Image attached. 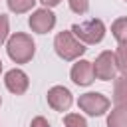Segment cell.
<instances>
[{"mask_svg":"<svg viewBox=\"0 0 127 127\" xmlns=\"http://www.w3.org/2000/svg\"><path fill=\"white\" fill-rule=\"evenodd\" d=\"M69 77L75 85L79 87H87L95 81V71H93V64L87 62V60H77L73 65H71V71H69Z\"/></svg>","mask_w":127,"mask_h":127,"instance_id":"7","label":"cell"},{"mask_svg":"<svg viewBox=\"0 0 127 127\" xmlns=\"http://www.w3.org/2000/svg\"><path fill=\"white\" fill-rule=\"evenodd\" d=\"M4 85L10 93L14 95H24L30 87V79H28V73L14 67V69H8L4 73Z\"/></svg>","mask_w":127,"mask_h":127,"instance_id":"9","label":"cell"},{"mask_svg":"<svg viewBox=\"0 0 127 127\" xmlns=\"http://www.w3.org/2000/svg\"><path fill=\"white\" fill-rule=\"evenodd\" d=\"M64 127H87V121L79 113H67L64 117Z\"/></svg>","mask_w":127,"mask_h":127,"instance_id":"15","label":"cell"},{"mask_svg":"<svg viewBox=\"0 0 127 127\" xmlns=\"http://www.w3.org/2000/svg\"><path fill=\"white\" fill-rule=\"evenodd\" d=\"M113 103L127 105V75H119L113 79Z\"/></svg>","mask_w":127,"mask_h":127,"instance_id":"10","label":"cell"},{"mask_svg":"<svg viewBox=\"0 0 127 127\" xmlns=\"http://www.w3.org/2000/svg\"><path fill=\"white\" fill-rule=\"evenodd\" d=\"M71 34L83 46H93V44H99L103 40V36H105V24L99 18H91L87 22L73 24L71 26Z\"/></svg>","mask_w":127,"mask_h":127,"instance_id":"3","label":"cell"},{"mask_svg":"<svg viewBox=\"0 0 127 127\" xmlns=\"http://www.w3.org/2000/svg\"><path fill=\"white\" fill-rule=\"evenodd\" d=\"M107 127H127V105H115L109 111Z\"/></svg>","mask_w":127,"mask_h":127,"instance_id":"11","label":"cell"},{"mask_svg":"<svg viewBox=\"0 0 127 127\" xmlns=\"http://www.w3.org/2000/svg\"><path fill=\"white\" fill-rule=\"evenodd\" d=\"M93 64V71H95V77L101 79V81H111L115 79V73H117V64H115V54L105 50L101 52Z\"/></svg>","mask_w":127,"mask_h":127,"instance_id":"5","label":"cell"},{"mask_svg":"<svg viewBox=\"0 0 127 127\" xmlns=\"http://www.w3.org/2000/svg\"><path fill=\"white\" fill-rule=\"evenodd\" d=\"M6 2H8L10 12H14V14H26V12H30L34 8V4L38 0H6Z\"/></svg>","mask_w":127,"mask_h":127,"instance_id":"14","label":"cell"},{"mask_svg":"<svg viewBox=\"0 0 127 127\" xmlns=\"http://www.w3.org/2000/svg\"><path fill=\"white\" fill-rule=\"evenodd\" d=\"M54 50L64 62H75L85 54V46L71 34V30H64L54 38Z\"/></svg>","mask_w":127,"mask_h":127,"instance_id":"2","label":"cell"},{"mask_svg":"<svg viewBox=\"0 0 127 127\" xmlns=\"http://www.w3.org/2000/svg\"><path fill=\"white\" fill-rule=\"evenodd\" d=\"M30 127H50V123H48V119H46V117L38 115V117H34V119H32Z\"/></svg>","mask_w":127,"mask_h":127,"instance_id":"18","label":"cell"},{"mask_svg":"<svg viewBox=\"0 0 127 127\" xmlns=\"http://www.w3.org/2000/svg\"><path fill=\"white\" fill-rule=\"evenodd\" d=\"M8 34H10V22H8V16L0 14V46H4V42L8 40Z\"/></svg>","mask_w":127,"mask_h":127,"instance_id":"17","label":"cell"},{"mask_svg":"<svg viewBox=\"0 0 127 127\" xmlns=\"http://www.w3.org/2000/svg\"><path fill=\"white\" fill-rule=\"evenodd\" d=\"M38 2H42V4H44V8H50V10L62 4V0H38Z\"/></svg>","mask_w":127,"mask_h":127,"instance_id":"19","label":"cell"},{"mask_svg":"<svg viewBox=\"0 0 127 127\" xmlns=\"http://www.w3.org/2000/svg\"><path fill=\"white\" fill-rule=\"evenodd\" d=\"M111 34L113 38L121 44V42H127V16L123 18H117L113 24H111Z\"/></svg>","mask_w":127,"mask_h":127,"instance_id":"12","label":"cell"},{"mask_svg":"<svg viewBox=\"0 0 127 127\" xmlns=\"http://www.w3.org/2000/svg\"><path fill=\"white\" fill-rule=\"evenodd\" d=\"M125 2H127V0H125Z\"/></svg>","mask_w":127,"mask_h":127,"instance_id":"22","label":"cell"},{"mask_svg":"<svg viewBox=\"0 0 127 127\" xmlns=\"http://www.w3.org/2000/svg\"><path fill=\"white\" fill-rule=\"evenodd\" d=\"M0 73H2V60H0Z\"/></svg>","mask_w":127,"mask_h":127,"instance_id":"20","label":"cell"},{"mask_svg":"<svg viewBox=\"0 0 127 127\" xmlns=\"http://www.w3.org/2000/svg\"><path fill=\"white\" fill-rule=\"evenodd\" d=\"M109 105H111V101L99 91H87V93L79 95V99H77V107L91 117H99V115L107 113Z\"/></svg>","mask_w":127,"mask_h":127,"instance_id":"4","label":"cell"},{"mask_svg":"<svg viewBox=\"0 0 127 127\" xmlns=\"http://www.w3.org/2000/svg\"><path fill=\"white\" fill-rule=\"evenodd\" d=\"M0 105H2V97H0Z\"/></svg>","mask_w":127,"mask_h":127,"instance_id":"21","label":"cell"},{"mask_svg":"<svg viewBox=\"0 0 127 127\" xmlns=\"http://www.w3.org/2000/svg\"><path fill=\"white\" fill-rule=\"evenodd\" d=\"M115 64H117V71H121V75H127V42H121L117 46Z\"/></svg>","mask_w":127,"mask_h":127,"instance_id":"13","label":"cell"},{"mask_svg":"<svg viewBox=\"0 0 127 127\" xmlns=\"http://www.w3.org/2000/svg\"><path fill=\"white\" fill-rule=\"evenodd\" d=\"M6 52L14 64H28L36 54V44L30 34L16 32L6 40Z\"/></svg>","mask_w":127,"mask_h":127,"instance_id":"1","label":"cell"},{"mask_svg":"<svg viewBox=\"0 0 127 127\" xmlns=\"http://www.w3.org/2000/svg\"><path fill=\"white\" fill-rule=\"evenodd\" d=\"M67 4H69V10L79 16L89 10V0H67Z\"/></svg>","mask_w":127,"mask_h":127,"instance_id":"16","label":"cell"},{"mask_svg":"<svg viewBox=\"0 0 127 127\" xmlns=\"http://www.w3.org/2000/svg\"><path fill=\"white\" fill-rule=\"evenodd\" d=\"M28 26L32 32L36 34H48L54 30L56 26V14L50 8H38L32 12V16L28 18Z\"/></svg>","mask_w":127,"mask_h":127,"instance_id":"6","label":"cell"},{"mask_svg":"<svg viewBox=\"0 0 127 127\" xmlns=\"http://www.w3.org/2000/svg\"><path fill=\"white\" fill-rule=\"evenodd\" d=\"M48 105L54 109V111H67L73 103V97H71V91L64 85H54L48 89Z\"/></svg>","mask_w":127,"mask_h":127,"instance_id":"8","label":"cell"}]
</instances>
